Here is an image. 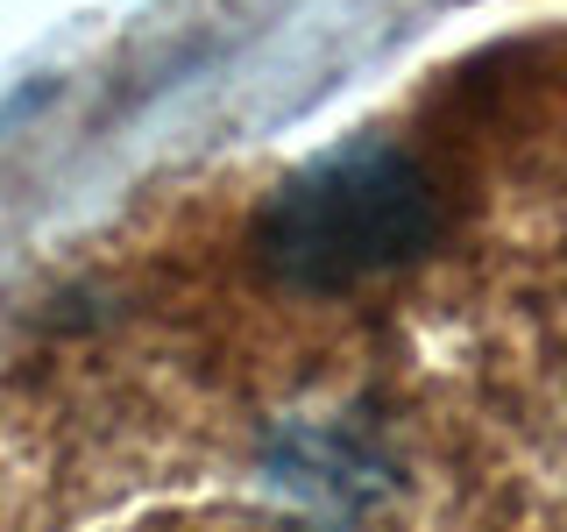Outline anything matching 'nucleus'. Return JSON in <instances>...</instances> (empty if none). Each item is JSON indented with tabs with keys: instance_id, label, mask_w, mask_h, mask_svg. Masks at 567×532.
Wrapping results in <instances>:
<instances>
[{
	"instance_id": "nucleus-1",
	"label": "nucleus",
	"mask_w": 567,
	"mask_h": 532,
	"mask_svg": "<svg viewBox=\"0 0 567 532\" xmlns=\"http://www.w3.org/2000/svg\"><path fill=\"white\" fill-rule=\"evenodd\" d=\"M440 227L433 177L398 142H348L270 200L256 248L298 291H348L412 263Z\"/></svg>"
}]
</instances>
